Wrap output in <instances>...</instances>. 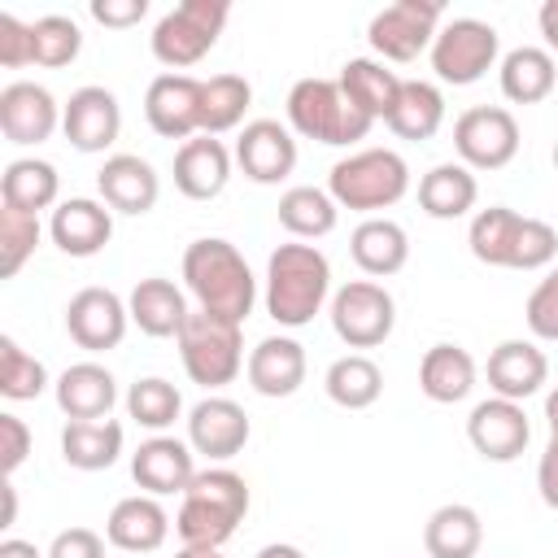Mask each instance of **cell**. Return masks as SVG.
<instances>
[{"instance_id": "obj_53", "label": "cell", "mask_w": 558, "mask_h": 558, "mask_svg": "<svg viewBox=\"0 0 558 558\" xmlns=\"http://www.w3.org/2000/svg\"><path fill=\"white\" fill-rule=\"evenodd\" d=\"M257 558H305L296 545H283V541H275V545H262L257 549Z\"/></svg>"}, {"instance_id": "obj_10", "label": "cell", "mask_w": 558, "mask_h": 558, "mask_svg": "<svg viewBox=\"0 0 558 558\" xmlns=\"http://www.w3.org/2000/svg\"><path fill=\"white\" fill-rule=\"evenodd\" d=\"M331 327L349 349H375L397 327V301L375 279H353L331 296Z\"/></svg>"}, {"instance_id": "obj_34", "label": "cell", "mask_w": 558, "mask_h": 558, "mask_svg": "<svg viewBox=\"0 0 558 558\" xmlns=\"http://www.w3.org/2000/svg\"><path fill=\"white\" fill-rule=\"evenodd\" d=\"M122 453V423L118 418H70L61 427V458L74 471H105Z\"/></svg>"}, {"instance_id": "obj_37", "label": "cell", "mask_w": 558, "mask_h": 558, "mask_svg": "<svg viewBox=\"0 0 558 558\" xmlns=\"http://www.w3.org/2000/svg\"><path fill=\"white\" fill-rule=\"evenodd\" d=\"M445 122V96L436 83H423V78H405L401 83V96H397V109L388 113V131L401 135V140H432Z\"/></svg>"}, {"instance_id": "obj_51", "label": "cell", "mask_w": 558, "mask_h": 558, "mask_svg": "<svg viewBox=\"0 0 558 558\" xmlns=\"http://www.w3.org/2000/svg\"><path fill=\"white\" fill-rule=\"evenodd\" d=\"M536 22H541V35H545L549 52H558V0H545L541 13H536Z\"/></svg>"}, {"instance_id": "obj_54", "label": "cell", "mask_w": 558, "mask_h": 558, "mask_svg": "<svg viewBox=\"0 0 558 558\" xmlns=\"http://www.w3.org/2000/svg\"><path fill=\"white\" fill-rule=\"evenodd\" d=\"M545 423H549V436H558V388L545 397Z\"/></svg>"}, {"instance_id": "obj_52", "label": "cell", "mask_w": 558, "mask_h": 558, "mask_svg": "<svg viewBox=\"0 0 558 558\" xmlns=\"http://www.w3.org/2000/svg\"><path fill=\"white\" fill-rule=\"evenodd\" d=\"M0 558H48V554H39L31 541H17V536H9V541H0Z\"/></svg>"}, {"instance_id": "obj_48", "label": "cell", "mask_w": 558, "mask_h": 558, "mask_svg": "<svg viewBox=\"0 0 558 558\" xmlns=\"http://www.w3.org/2000/svg\"><path fill=\"white\" fill-rule=\"evenodd\" d=\"M48 558H105V541L92 527H65L52 536Z\"/></svg>"}, {"instance_id": "obj_17", "label": "cell", "mask_w": 558, "mask_h": 558, "mask_svg": "<svg viewBox=\"0 0 558 558\" xmlns=\"http://www.w3.org/2000/svg\"><path fill=\"white\" fill-rule=\"evenodd\" d=\"M235 161L244 170V179L270 187L279 179H288L296 170V140L283 122L275 118H257V122H244L240 140H235Z\"/></svg>"}, {"instance_id": "obj_18", "label": "cell", "mask_w": 558, "mask_h": 558, "mask_svg": "<svg viewBox=\"0 0 558 558\" xmlns=\"http://www.w3.org/2000/svg\"><path fill=\"white\" fill-rule=\"evenodd\" d=\"M248 414L231 397H205L187 414V445L192 453H205L209 462H227L248 445Z\"/></svg>"}, {"instance_id": "obj_9", "label": "cell", "mask_w": 558, "mask_h": 558, "mask_svg": "<svg viewBox=\"0 0 558 558\" xmlns=\"http://www.w3.org/2000/svg\"><path fill=\"white\" fill-rule=\"evenodd\" d=\"M497 52H501L497 26H488L480 17H453L432 39V70L440 83L471 87L497 65Z\"/></svg>"}, {"instance_id": "obj_4", "label": "cell", "mask_w": 558, "mask_h": 558, "mask_svg": "<svg viewBox=\"0 0 558 558\" xmlns=\"http://www.w3.org/2000/svg\"><path fill=\"white\" fill-rule=\"evenodd\" d=\"M331 292V262L314 244H279L266 262V314L279 327H305Z\"/></svg>"}, {"instance_id": "obj_31", "label": "cell", "mask_w": 558, "mask_h": 558, "mask_svg": "<svg viewBox=\"0 0 558 558\" xmlns=\"http://www.w3.org/2000/svg\"><path fill=\"white\" fill-rule=\"evenodd\" d=\"M340 92L371 118V122H388V113L397 109V96H401V83L405 78H397L384 61H371V57H353V61H344V70H340Z\"/></svg>"}, {"instance_id": "obj_23", "label": "cell", "mask_w": 558, "mask_h": 558, "mask_svg": "<svg viewBox=\"0 0 558 558\" xmlns=\"http://www.w3.org/2000/svg\"><path fill=\"white\" fill-rule=\"evenodd\" d=\"M105 536H109V545L122 549V554H153V549H161L166 536H170V514H166L161 501L148 497V493L122 497V501L109 510V519H105Z\"/></svg>"}, {"instance_id": "obj_49", "label": "cell", "mask_w": 558, "mask_h": 558, "mask_svg": "<svg viewBox=\"0 0 558 558\" xmlns=\"http://www.w3.org/2000/svg\"><path fill=\"white\" fill-rule=\"evenodd\" d=\"M144 13H148V0H92V17L100 26H113V31L135 26Z\"/></svg>"}, {"instance_id": "obj_8", "label": "cell", "mask_w": 558, "mask_h": 558, "mask_svg": "<svg viewBox=\"0 0 558 558\" xmlns=\"http://www.w3.org/2000/svg\"><path fill=\"white\" fill-rule=\"evenodd\" d=\"M227 17H231V4H227V0H183V4H174V9L153 26V35H148L153 57H157L161 65H170V74L196 65V61L218 44Z\"/></svg>"}, {"instance_id": "obj_12", "label": "cell", "mask_w": 558, "mask_h": 558, "mask_svg": "<svg viewBox=\"0 0 558 558\" xmlns=\"http://www.w3.org/2000/svg\"><path fill=\"white\" fill-rule=\"evenodd\" d=\"M440 31V4L436 0H397L388 9H379L366 26L371 35V48L384 57V61H414L423 48H432Z\"/></svg>"}, {"instance_id": "obj_43", "label": "cell", "mask_w": 558, "mask_h": 558, "mask_svg": "<svg viewBox=\"0 0 558 558\" xmlns=\"http://www.w3.org/2000/svg\"><path fill=\"white\" fill-rule=\"evenodd\" d=\"M31 31H35V65L61 70L83 52V31L65 13H44L31 22Z\"/></svg>"}, {"instance_id": "obj_36", "label": "cell", "mask_w": 558, "mask_h": 558, "mask_svg": "<svg viewBox=\"0 0 558 558\" xmlns=\"http://www.w3.org/2000/svg\"><path fill=\"white\" fill-rule=\"evenodd\" d=\"M57 192H61V174L52 161L39 157H17L0 174V205H13L22 214H39L57 205Z\"/></svg>"}, {"instance_id": "obj_27", "label": "cell", "mask_w": 558, "mask_h": 558, "mask_svg": "<svg viewBox=\"0 0 558 558\" xmlns=\"http://www.w3.org/2000/svg\"><path fill=\"white\" fill-rule=\"evenodd\" d=\"M57 405L65 418H109L113 401H118V384L100 362H74L57 375L52 384Z\"/></svg>"}, {"instance_id": "obj_15", "label": "cell", "mask_w": 558, "mask_h": 558, "mask_svg": "<svg viewBox=\"0 0 558 558\" xmlns=\"http://www.w3.org/2000/svg\"><path fill=\"white\" fill-rule=\"evenodd\" d=\"M144 118L161 140L201 135V78L192 74H157L144 92Z\"/></svg>"}, {"instance_id": "obj_20", "label": "cell", "mask_w": 558, "mask_h": 558, "mask_svg": "<svg viewBox=\"0 0 558 558\" xmlns=\"http://www.w3.org/2000/svg\"><path fill=\"white\" fill-rule=\"evenodd\" d=\"M61 109L48 87L39 83H9L0 92V131L9 144H44L52 140Z\"/></svg>"}, {"instance_id": "obj_14", "label": "cell", "mask_w": 558, "mask_h": 558, "mask_svg": "<svg viewBox=\"0 0 558 558\" xmlns=\"http://www.w3.org/2000/svg\"><path fill=\"white\" fill-rule=\"evenodd\" d=\"M466 440L480 458L488 462H514L527 440H532V423L523 414L519 401H506V397H488L471 410L466 418Z\"/></svg>"}, {"instance_id": "obj_21", "label": "cell", "mask_w": 558, "mask_h": 558, "mask_svg": "<svg viewBox=\"0 0 558 558\" xmlns=\"http://www.w3.org/2000/svg\"><path fill=\"white\" fill-rule=\"evenodd\" d=\"M96 192L113 214H148L161 196V179L144 157L113 153L96 174Z\"/></svg>"}, {"instance_id": "obj_55", "label": "cell", "mask_w": 558, "mask_h": 558, "mask_svg": "<svg viewBox=\"0 0 558 558\" xmlns=\"http://www.w3.org/2000/svg\"><path fill=\"white\" fill-rule=\"evenodd\" d=\"M13 514H17V493H13V484H4V527L13 523Z\"/></svg>"}, {"instance_id": "obj_13", "label": "cell", "mask_w": 558, "mask_h": 558, "mask_svg": "<svg viewBox=\"0 0 558 558\" xmlns=\"http://www.w3.org/2000/svg\"><path fill=\"white\" fill-rule=\"evenodd\" d=\"M126 323H131V310L118 292L109 288H83L70 296L65 305V331L78 349L87 353H109L122 344L126 336Z\"/></svg>"}, {"instance_id": "obj_11", "label": "cell", "mask_w": 558, "mask_h": 558, "mask_svg": "<svg viewBox=\"0 0 558 558\" xmlns=\"http://www.w3.org/2000/svg\"><path fill=\"white\" fill-rule=\"evenodd\" d=\"M453 148L466 170H501L519 153V122L501 105H475L453 122Z\"/></svg>"}, {"instance_id": "obj_5", "label": "cell", "mask_w": 558, "mask_h": 558, "mask_svg": "<svg viewBox=\"0 0 558 558\" xmlns=\"http://www.w3.org/2000/svg\"><path fill=\"white\" fill-rule=\"evenodd\" d=\"M327 192L340 209L375 214V209L397 205L410 192V166L392 148H362V153H349L331 166Z\"/></svg>"}, {"instance_id": "obj_19", "label": "cell", "mask_w": 558, "mask_h": 558, "mask_svg": "<svg viewBox=\"0 0 558 558\" xmlns=\"http://www.w3.org/2000/svg\"><path fill=\"white\" fill-rule=\"evenodd\" d=\"M48 235L65 257H96L109 240H113V209L105 201H87V196H70L52 209L48 218Z\"/></svg>"}, {"instance_id": "obj_22", "label": "cell", "mask_w": 558, "mask_h": 558, "mask_svg": "<svg viewBox=\"0 0 558 558\" xmlns=\"http://www.w3.org/2000/svg\"><path fill=\"white\" fill-rule=\"evenodd\" d=\"M131 475L148 497H166V493H187L196 462H192V445L174 440V436H153L131 453Z\"/></svg>"}, {"instance_id": "obj_57", "label": "cell", "mask_w": 558, "mask_h": 558, "mask_svg": "<svg viewBox=\"0 0 558 558\" xmlns=\"http://www.w3.org/2000/svg\"><path fill=\"white\" fill-rule=\"evenodd\" d=\"M554 166H558V140H554Z\"/></svg>"}, {"instance_id": "obj_1", "label": "cell", "mask_w": 558, "mask_h": 558, "mask_svg": "<svg viewBox=\"0 0 558 558\" xmlns=\"http://www.w3.org/2000/svg\"><path fill=\"white\" fill-rule=\"evenodd\" d=\"M183 279H187V292L196 296V305L205 314H218V318H231L244 327V318L253 314V301H257V279L244 262V253L231 244V240H218V235H205V240H192L183 248Z\"/></svg>"}, {"instance_id": "obj_40", "label": "cell", "mask_w": 558, "mask_h": 558, "mask_svg": "<svg viewBox=\"0 0 558 558\" xmlns=\"http://www.w3.org/2000/svg\"><path fill=\"white\" fill-rule=\"evenodd\" d=\"M253 100L248 78L240 74H214L201 78V135H222L244 122V109Z\"/></svg>"}, {"instance_id": "obj_7", "label": "cell", "mask_w": 558, "mask_h": 558, "mask_svg": "<svg viewBox=\"0 0 558 558\" xmlns=\"http://www.w3.org/2000/svg\"><path fill=\"white\" fill-rule=\"evenodd\" d=\"M174 340H179V362L187 379L201 388H222L244 366V336H240V323L231 318L192 310Z\"/></svg>"}, {"instance_id": "obj_35", "label": "cell", "mask_w": 558, "mask_h": 558, "mask_svg": "<svg viewBox=\"0 0 558 558\" xmlns=\"http://www.w3.org/2000/svg\"><path fill=\"white\" fill-rule=\"evenodd\" d=\"M484 545V523L471 506L449 501L440 510H432L427 527H423V549L427 558H475Z\"/></svg>"}, {"instance_id": "obj_30", "label": "cell", "mask_w": 558, "mask_h": 558, "mask_svg": "<svg viewBox=\"0 0 558 558\" xmlns=\"http://www.w3.org/2000/svg\"><path fill=\"white\" fill-rule=\"evenodd\" d=\"M418 388L436 405H453L475 388V357L462 344H432L418 362Z\"/></svg>"}, {"instance_id": "obj_33", "label": "cell", "mask_w": 558, "mask_h": 558, "mask_svg": "<svg viewBox=\"0 0 558 558\" xmlns=\"http://www.w3.org/2000/svg\"><path fill=\"white\" fill-rule=\"evenodd\" d=\"M558 92V65L549 48H514L501 57V96L514 105H541L545 96Z\"/></svg>"}, {"instance_id": "obj_3", "label": "cell", "mask_w": 558, "mask_h": 558, "mask_svg": "<svg viewBox=\"0 0 558 558\" xmlns=\"http://www.w3.org/2000/svg\"><path fill=\"white\" fill-rule=\"evenodd\" d=\"M466 244L475 262L501 270H545L558 257V231L541 218H523L506 205H488L471 218Z\"/></svg>"}, {"instance_id": "obj_42", "label": "cell", "mask_w": 558, "mask_h": 558, "mask_svg": "<svg viewBox=\"0 0 558 558\" xmlns=\"http://www.w3.org/2000/svg\"><path fill=\"white\" fill-rule=\"evenodd\" d=\"M48 388V371L13 336H0V392L9 401H35Z\"/></svg>"}, {"instance_id": "obj_46", "label": "cell", "mask_w": 558, "mask_h": 558, "mask_svg": "<svg viewBox=\"0 0 558 558\" xmlns=\"http://www.w3.org/2000/svg\"><path fill=\"white\" fill-rule=\"evenodd\" d=\"M35 61V31L26 22H17L13 13H0V65L17 70Z\"/></svg>"}, {"instance_id": "obj_26", "label": "cell", "mask_w": 558, "mask_h": 558, "mask_svg": "<svg viewBox=\"0 0 558 558\" xmlns=\"http://www.w3.org/2000/svg\"><path fill=\"white\" fill-rule=\"evenodd\" d=\"M126 310H131V323L144 331V336H153V340H166V336H179L183 331V323H187V296L170 283V279H161V275H148V279H140L135 288H131V296H126Z\"/></svg>"}, {"instance_id": "obj_38", "label": "cell", "mask_w": 558, "mask_h": 558, "mask_svg": "<svg viewBox=\"0 0 558 558\" xmlns=\"http://www.w3.org/2000/svg\"><path fill=\"white\" fill-rule=\"evenodd\" d=\"M323 388H327V397H331L340 410H366V405H375L379 392H384V371H379L366 353H344V357H336V362L327 366Z\"/></svg>"}, {"instance_id": "obj_25", "label": "cell", "mask_w": 558, "mask_h": 558, "mask_svg": "<svg viewBox=\"0 0 558 558\" xmlns=\"http://www.w3.org/2000/svg\"><path fill=\"white\" fill-rule=\"evenodd\" d=\"M549 379V362L532 340H501L488 353V388L493 397L506 401H527L532 392H541V384Z\"/></svg>"}, {"instance_id": "obj_16", "label": "cell", "mask_w": 558, "mask_h": 558, "mask_svg": "<svg viewBox=\"0 0 558 558\" xmlns=\"http://www.w3.org/2000/svg\"><path fill=\"white\" fill-rule=\"evenodd\" d=\"M61 131L78 153H105L122 131V105L109 87H78L61 109Z\"/></svg>"}, {"instance_id": "obj_44", "label": "cell", "mask_w": 558, "mask_h": 558, "mask_svg": "<svg viewBox=\"0 0 558 558\" xmlns=\"http://www.w3.org/2000/svg\"><path fill=\"white\" fill-rule=\"evenodd\" d=\"M39 244V214H22L13 205H0V275L13 279L26 257Z\"/></svg>"}, {"instance_id": "obj_41", "label": "cell", "mask_w": 558, "mask_h": 558, "mask_svg": "<svg viewBox=\"0 0 558 558\" xmlns=\"http://www.w3.org/2000/svg\"><path fill=\"white\" fill-rule=\"evenodd\" d=\"M126 414H131L140 427L161 432V427H170V423L183 414V397H179V388H174L170 379L148 375V379H135V384H131V392H126Z\"/></svg>"}, {"instance_id": "obj_29", "label": "cell", "mask_w": 558, "mask_h": 558, "mask_svg": "<svg viewBox=\"0 0 558 558\" xmlns=\"http://www.w3.org/2000/svg\"><path fill=\"white\" fill-rule=\"evenodd\" d=\"M349 253H353V262H357L366 275L388 279V275H397V270L410 262V235H405V227L392 222V218H366V222L353 227Z\"/></svg>"}, {"instance_id": "obj_24", "label": "cell", "mask_w": 558, "mask_h": 558, "mask_svg": "<svg viewBox=\"0 0 558 558\" xmlns=\"http://www.w3.org/2000/svg\"><path fill=\"white\" fill-rule=\"evenodd\" d=\"M231 179V153L214 135H192L174 153V187L187 201H214Z\"/></svg>"}, {"instance_id": "obj_45", "label": "cell", "mask_w": 558, "mask_h": 558, "mask_svg": "<svg viewBox=\"0 0 558 558\" xmlns=\"http://www.w3.org/2000/svg\"><path fill=\"white\" fill-rule=\"evenodd\" d=\"M523 318H527V331L536 340H558V266L532 288V296L523 305Z\"/></svg>"}, {"instance_id": "obj_39", "label": "cell", "mask_w": 558, "mask_h": 558, "mask_svg": "<svg viewBox=\"0 0 558 558\" xmlns=\"http://www.w3.org/2000/svg\"><path fill=\"white\" fill-rule=\"evenodd\" d=\"M340 218V205L331 201V192L323 187H288L279 196V227L296 240H318L331 235Z\"/></svg>"}, {"instance_id": "obj_2", "label": "cell", "mask_w": 558, "mask_h": 558, "mask_svg": "<svg viewBox=\"0 0 558 558\" xmlns=\"http://www.w3.org/2000/svg\"><path fill=\"white\" fill-rule=\"evenodd\" d=\"M244 514H248L244 475H235L231 466H209V471L192 475L183 506L174 514V532L183 536V545L222 549L231 541V532L244 523Z\"/></svg>"}, {"instance_id": "obj_56", "label": "cell", "mask_w": 558, "mask_h": 558, "mask_svg": "<svg viewBox=\"0 0 558 558\" xmlns=\"http://www.w3.org/2000/svg\"><path fill=\"white\" fill-rule=\"evenodd\" d=\"M174 558H222V554H218V549H196V545H183Z\"/></svg>"}, {"instance_id": "obj_6", "label": "cell", "mask_w": 558, "mask_h": 558, "mask_svg": "<svg viewBox=\"0 0 558 558\" xmlns=\"http://www.w3.org/2000/svg\"><path fill=\"white\" fill-rule=\"evenodd\" d=\"M288 122H292L296 135L331 144V148L357 144L371 131V118L340 92L336 78H301V83H292V92H288Z\"/></svg>"}, {"instance_id": "obj_50", "label": "cell", "mask_w": 558, "mask_h": 558, "mask_svg": "<svg viewBox=\"0 0 558 558\" xmlns=\"http://www.w3.org/2000/svg\"><path fill=\"white\" fill-rule=\"evenodd\" d=\"M536 488H541V501L549 510H558V436H549V445L536 462Z\"/></svg>"}, {"instance_id": "obj_32", "label": "cell", "mask_w": 558, "mask_h": 558, "mask_svg": "<svg viewBox=\"0 0 558 558\" xmlns=\"http://www.w3.org/2000/svg\"><path fill=\"white\" fill-rule=\"evenodd\" d=\"M475 196H480V183L462 161H440L418 179V209L427 218H440V222L471 214Z\"/></svg>"}, {"instance_id": "obj_28", "label": "cell", "mask_w": 558, "mask_h": 558, "mask_svg": "<svg viewBox=\"0 0 558 558\" xmlns=\"http://www.w3.org/2000/svg\"><path fill=\"white\" fill-rule=\"evenodd\" d=\"M248 384L262 397H292L305 384V349L292 336H266L248 353Z\"/></svg>"}, {"instance_id": "obj_47", "label": "cell", "mask_w": 558, "mask_h": 558, "mask_svg": "<svg viewBox=\"0 0 558 558\" xmlns=\"http://www.w3.org/2000/svg\"><path fill=\"white\" fill-rule=\"evenodd\" d=\"M31 453V432L17 414H0V471L13 475Z\"/></svg>"}]
</instances>
